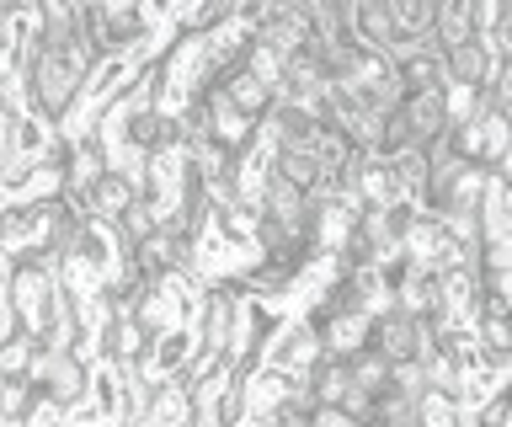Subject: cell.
I'll list each match as a JSON object with an SVG mask.
<instances>
[{
  "mask_svg": "<svg viewBox=\"0 0 512 427\" xmlns=\"http://www.w3.org/2000/svg\"><path fill=\"white\" fill-rule=\"evenodd\" d=\"M91 198H96V214L112 225V219H123V214L139 203V182H128V177H118V171H112V177H102V182L91 187Z\"/></svg>",
  "mask_w": 512,
  "mask_h": 427,
  "instance_id": "8fae6325",
  "label": "cell"
},
{
  "mask_svg": "<svg viewBox=\"0 0 512 427\" xmlns=\"http://www.w3.org/2000/svg\"><path fill=\"white\" fill-rule=\"evenodd\" d=\"M107 427H134V422H107Z\"/></svg>",
  "mask_w": 512,
  "mask_h": 427,
  "instance_id": "ac0fdd59",
  "label": "cell"
},
{
  "mask_svg": "<svg viewBox=\"0 0 512 427\" xmlns=\"http://www.w3.org/2000/svg\"><path fill=\"white\" fill-rule=\"evenodd\" d=\"M123 257H128V251H123V241H118V230H112V225H86V230H80V241H75V251H70V262L91 267V273H102V278L118 273Z\"/></svg>",
  "mask_w": 512,
  "mask_h": 427,
  "instance_id": "277c9868",
  "label": "cell"
},
{
  "mask_svg": "<svg viewBox=\"0 0 512 427\" xmlns=\"http://www.w3.org/2000/svg\"><path fill=\"white\" fill-rule=\"evenodd\" d=\"M390 22L400 43H427L438 27V0H390Z\"/></svg>",
  "mask_w": 512,
  "mask_h": 427,
  "instance_id": "ba28073f",
  "label": "cell"
},
{
  "mask_svg": "<svg viewBox=\"0 0 512 427\" xmlns=\"http://www.w3.org/2000/svg\"><path fill=\"white\" fill-rule=\"evenodd\" d=\"M486 49H491L496 59H512V0L502 6V22H496V33L486 38Z\"/></svg>",
  "mask_w": 512,
  "mask_h": 427,
  "instance_id": "e0dca14e",
  "label": "cell"
},
{
  "mask_svg": "<svg viewBox=\"0 0 512 427\" xmlns=\"http://www.w3.org/2000/svg\"><path fill=\"white\" fill-rule=\"evenodd\" d=\"M352 385L358 390H374V395H384L395 385V363L379 353V347H363L358 358H352Z\"/></svg>",
  "mask_w": 512,
  "mask_h": 427,
  "instance_id": "4fadbf2b",
  "label": "cell"
},
{
  "mask_svg": "<svg viewBox=\"0 0 512 427\" xmlns=\"http://www.w3.org/2000/svg\"><path fill=\"white\" fill-rule=\"evenodd\" d=\"M224 91H230V102H235L251 123H267V113L278 107V91H272L267 81H256V75H240V81H230Z\"/></svg>",
  "mask_w": 512,
  "mask_h": 427,
  "instance_id": "7c38bea8",
  "label": "cell"
},
{
  "mask_svg": "<svg viewBox=\"0 0 512 427\" xmlns=\"http://www.w3.org/2000/svg\"><path fill=\"white\" fill-rule=\"evenodd\" d=\"M310 390H315V401L320 406H342L347 395H352V358H336V353H326L310 369Z\"/></svg>",
  "mask_w": 512,
  "mask_h": 427,
  "instance_id": "9c48e42d",
  "label": "cell"
},
{
  "mask_svg": "<svg viewBox=\"0 0 512 427\" xmlns=\"http://www.w3.org/2000/svg\"><path fill=\"white\" fill-rule=\"evenodd\" d=\"M38 401H43L38 379H6V385H0V417L6 422H27L32 411H38Z\"/></svg>",
  "mask_w": 512,
  "mask_h": 427,
  "instance_id": "5bb4252c",
  "label": "cell"
},
{
  "mask_svg": "<svg viewBox=\"0 0 512 427\" xmlns=\"http://www.w3.org/2000/svg\"><path fill=\"white\" fill-rule=\"evenodd\" d=\"M91 401L102 406L107 422H118V417H123V374L107 369V363H96V374H91Z\"/></svg>",
  "mask_w": 512,
  "mask_h": 427,
  "instance_id": "9a60e30c",
  "label": "cell"
},
{
  "mask_svg": "<svg viewBox=\"0 0 512 427\" xmlns=\"http://www.w3.org/2000/svg\"><path fill=\"white\" fill-rule=\"evenodd\" d=\"M438 49H464V43H480V22H475V0H438V27H432Z\"/></svg>",
  "mask_w": 512,
  "mask_h": 427,
  "instance_id": "8992f818",
  "label": "cell"
},
{
  "mask_svg": "<svg viewBox=\"0 0 512 427\" xmlns=\"http://www.w3.org/2000/svg\"><path fill=\"white\" fill-rule=\"evenodd\" d=\"M320 358H326V342H320V331L304 321V315H294V321L278 331V342L267 347L272 369H294V374H310Z\"/></svg>",
  "mask_w": 512,
  "mask_h": 427,
  "instance_id": "6da1fadb",
  "label": "cell"
},
{
  "mask_svg": "<svg viewBox=\"0 0 512 427\" xmlns=\"http://www.w3.org/2000/svg\"><path fill=\"white\" fill-rule=\"evenodd\" d=\"M38 337L27 342H0V379H32V369H38Z\"/></svg>",
  "mask_w": 512,
  "mask_h": 427,
  "instance_id": "2e32d148",
  "label": "cell"
},
{
  "mask_svg": "<svg viewBox=\"0 0 512 427\" xmlns=\"http://www.w3.org/2000/svg\"><path fill=\"white\" fill-rule=\"evenodd\" d=\"M48 225H54V203H6V219H0V246H6V251L43 246Z\"/></svg>",
  "mask_w": 512,
  "mask_h": 427,
  "instance_id": "7a4b0ae2",
  "label": "cell"
},
{
  "mask_svg": "<svg viewBox=\"0 0 512 427\" xmlns=\"http://www.w3.org/2000/svg\"><path fill=\"white\" fill-rule=\"evenodd\" d=\"M352 33L368 54H384L390 59L400 49L395 38V22H390V0H352Z\"/></svg>",
  "mask_w": 512,
  "mask_h": 427,
  "instance_id": "3957f363",
  "label": "cell"
},
{
  "mask_svg": "<svg viewBox=\"0 0 512 427\" xmlns=\"http://www.w3.org/2000/svg\"><path fill=\"white\" fill-rule=\"evenodd\" d=\"M150 427H208L203 422V406L182 379H166L155 395V411H150Z\"/></svg>",
  "mask_w": 512,
  "mask_h": 427,
  "instance_id": "5b68a950",
  "label": "cell"
},
{
  "mask_svg": "<svg viewBox=\"0 0 512 427\" xmlns=\"http://www.w3.org/2000/svg\"><path fill=\"white\" fill-rule=\"evenodd\" d=\"M411 123H416V139H422V150L432 139H443L454 129V118H448V91H427V97H411Z\"/></svg>",
  "mask_w": 512,
  "mask_h": 427,
  "instance_id": "30bf717a",
  "label": "cell"
},
{
  "mask_svg": "<svg viewBox=\"0 0 512 427\" xmlns=\"http://www.w3.org/2000/svg\"><path fill=\"white\" fill-rule=\"evenodd\" d=\"M192 358H198V331H192V326H176V331H166V337H155L150 374H160V379H182Z\"/></svg>",
  "mask_w": 512,
  "mask_h": 427,
  "instance_id": "52a82bcc",
  "label": "cell"
}]
</instances>
